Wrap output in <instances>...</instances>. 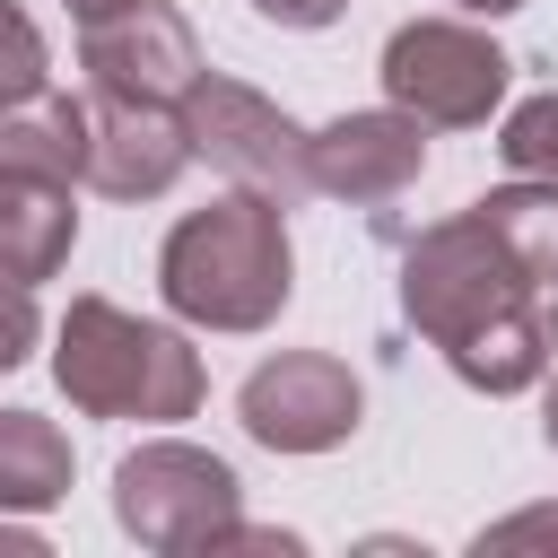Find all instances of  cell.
Returning a JSON list of instances; mask_svg holds the SVG:
<instances>
[{
    "label": "cell",
    "instance_id": "10",
    "mask_svg": "<svg viewBox=\"0 0 558 558\" xmlns=\"http://www.w3.org/2000/svg\"><path fill=\"white\" fill-rule=\"evenodd\" d=\"M183 166H192V131H183V113H166V105H122V96L96 105L87 183H96L105 201H157Z\"/></svg>",
    "mask_w": 558,
    "mask_h": 558
},
{
    "label": "cell",
    "instance_id": "14",
    "mask_svg": "<svg viewBox=\"0 0 558 558\" xmlns=\"http://www.w3.org/2000/svg\"><path fill=\"white\" fill-rule=\"evenodd\" d=\"M497 148H506V166H514V174H532V183H558V87L523 96V105L506 113Z\"/></svg>",
    "mask_w": 558,
    "mask_h": 558
},
{
    "label": "cell",
    "instance_id": "12",
    "mask_svg": "<svg viewBox=\"0 0 558 558\" xmlns=\"http://www.w3.org/2000/svg\"><path fill=\"white\" fill-rule=\"evenodd\" d=\"M78 244V209H70V183H44V174H0V262L17 288H44Z\"/></svg>",
    "mask_w": 558,
    "mask_h": 558
},
{
    "label": "cell",
    "instance_id": "20",
    "mask_svg": "<svg viewBox=\"0 0 558 558\" xmlns=\"http://www.w3.org/2000/svg\"><path fill=\"white\" fill-rule=\"evenodd\" d=\"M453 9H471V17H506V9H523V0H453Z\"/></svg>",
    "mask_w": 558,
    "mask_h": 558
},
{
    "label": "cell",
    "instance_id": "17",
    "mask_svg": "<svg viewBox=\"0 0 558 558\" xmlns=\"http://www.w3.org/2000/svg\"><path fill=\"white\" fill-rule=\"evenodd\" d=\"M26 357H35V288L9 279V349H0V366H26Z\"/></svg>",
    "mask_w": 558,
    "mask_h": 558
},
{
    "label": "cell",
    "instance_id": "9",
    "mask_svg": "<svg viewBox=\"0 0 558 558\" xmlns=\"http://www.w3.org/2000/svg\"><path fill=\"white\" fill-rule=\"evenodd\" d=\"M427 174V122L384 105V113H340L314 131V192L349 209H384Z\"/></svg>",
    "mask_w": 558,
    "mask_h": 558
},
{
    "label": "cell",
    "instance_id": "8",
    "mask_svg": "<svg viewBox=\"0 0 558 558\" xmlns=\"http://www.w3.org/2000/svg\"><path fill=\"white\" fill-rule=\"evenodd\" d=\"M357 410H366V392L331 349H279L235 392L244 436L270 445V453H331V445L357 436Z\"/></svg>",
    "mask_w": 558,
    "mask_h": 558
},
{
    "label": "cell",
    "instance_id": "1",
    "mask_svg": "<svg viewBox=\"0 0 558 558\" xmlns=\"http://www.w3.org/2000/svg\"><path fill=\"white\" fill-rule=\"evenodd\" d=\"M401 314L445 349L471 392H523L558 357L549 279L480 201L401 253Z\"/></svg>",
    "mask_w": 558,
    "mask_h": 558
},
{
    "label": "cell",
    "instance_id": "4",
    "mask_svg": "<svg viewBox=\"0 0 558 558\" xmlns=\"http://www.w3.org/2000/svg\"><path fill=\"white\" fill-rule=\"evenodd\" d=\"M113 523H122L140 549H157V558L227 549V541L244 532V480H235L218 453L157 436V445H140V453L113 462Z\"/></svg>",
    "mask_w": 558,
    "mask_h": 558
},
{
    "label": "cell",
    "instance_id": "13",
    "mask_svg": "<svg viewBox=\"0 0 558 558\" xmlns=\"http://www.w3.org/2000/svg\"><path fill=\"white\" fill-rule=\"evenodd\" d=\"M70 497V436L35 410H0V506L44 514Z\"/></svg>",
    "mask_w": 558,
    "mask_h": 558
},
{
    "label": "cell",
    "instance_id": "11",
    "mask_svg": "<svg viewBox=\"0 0 558 558\" xmlns=\"http://www.w3.org/2000/svg\"><path fill=\"white\" fill-rule=\"evenodd\" d=\"M87 148H96V113L78 96H26L0 113V174H44V183H87Z\"/></svg>",
    "mask_w": 558,
    "mask_h": 558
},
{
    "label": "cell",
    "instance_id": "6",
    "mask_svg": "<svg viewBox=\"0 0 558 558\" xmlns=\"http://www.w3.org/2000/svg\"><path fill=\"white\" fill-rule=\"evenodd\" d=\"M506 78H514V61H506L480 26H462V17H410V26H392V44H384V96H392L401 113H418L427 131H471V122H488L497 96H506Z\"/></svg>",
    "mask_w": 558,
    "mask_h": 558
},
{
    "label": "cell",
    "instance_id": "7",
    "mask_svg": "<svg viewBox=\"0 0 558 558\" xmlns=\"http://www.w3.org/2000/svg\"><path fill=\"white\" fill-rule=\"evenodd\" d=\"M78 70L96 78V96H122V105H183L201 87V35L174 0H122L105 17H78Z\"/></svg>",
    "mask_w": 558,
    "mask_h": 558
},
{
    "label": "cell",
    "instance_id": "5",
    "mask_svg": "<svg viewBox=\"0 0 558 558\" xmlns=\"http://www.w3.org/2000/svg\"><path fill=\"white\" fill-rule=\"evenodd\" d=\"M174 113H183V131H192V157H209L227 183L270 192V201H305V192H314V131H296L262 87L201 70V87H192Z\"/></svg>",
    "mask_w": 558,
    "mask_h": 558
},
{
    "label": "cell",
    "instance_id": "2",
    "mask_svg": "<svg viewBox=\"0 0 558 558\" xmlns=\"http://www.w3.org/2000/svg\"><path fill=\"white\" fill-rule=\"evenodd\" d=\"M288 288H296L288 201H270V192L235 183L209 209H183L174 235L157 244V296L201 331H262V323H279Z\"/></svg>",
    "mask_w": 558,
    "mask_h": 558
},
{
    "label": "cell",
    "instance_id": "21",
    "mask_svg": "<svg viewBox=\"0 0 558 558\" xmlns=\"http://www.w3.org/2000/svg\"><path fill=\"white\" fill-rule=\"evenodd\" d=\"M105 9H122V0H70V17H105Z\"/></svg>",
    "mask_w": 558,
    "mask_h": 558
},
{
    "label": "cell",
    "instance_id": "15",
    "mask_svg": "<svg viewBox=\"0 0 558 558\" xmlns=\"http://www.w3.org/2000/svg\"><path fill=\"white\" fill-rule=\"evenodd\" d=\"M471 549H480V558H514V549H558V506H523V514L488 523V532H480Z\"/></svg>",
    "mask_w": 558,
    "mask_h": 558
},
{
    "label": "cell",
    "instance_id": "22",
    "mask_svg": "<svg viewBox=\"0 0 558 558\" xmlns=\"http://www.w3.org/2000/svg\"><path fill=\"white\" fill-rule=\"evenodd\" d=\"M549 323H558V288H549Z\"/></svg>",
    "mask_w": 558,
    "mask_h": 558
},
{
    "label": "cell",
    "instance_id": "3",
    "mask_svg": "<svg viewBox=\"0 0 558 558\" xmlns=\"http://www.w3.org/2000/svg\"><path fill=\"white\" fill-rule=\"evenodd\" d=\"M52 384L70 392V410L87 418H192L209 375L201 349L166 323L122 314L113 296H70L61 331H52Z\"/></svg>",
    "mask_w": 558,
    "mask_h": 558
},
{
    "label": "cell",
    "instance_id": "18",
    "mask_svg": "<svg viewBox=\"0 0 558 558\" xmlns=\"http://www.w3.org/2000/svg\"><path fill=\"white\" fill-rule=\"evenodd\" d=\"M253 9H262L270 26H296V35H314V26H331L349 0H253Z\"/></svg>",
    "mask_w": 558,
    "mask_h": 558
},
{
    "label": "cell",
    "instance_id": "19",
    "mask_svg": "<svg viewBox=\"0 0 558 558\" xmlns=\"http://www.w3.org/2000/svg\"><path fill=\"white\" fill-rule=\"evenodd\" d=\"M541 436H549V453H558V375H549V401H541Z\"/></svg>",
    "mask_w": 558,
    "mask_h": 558
},
{
    "label": "cell",
    "instance_id": "16",
    "mask_svg": "<svg viewBox=\"0 0 558 558\" xmlns=\"http://www.w3.org/2000/svg\"><path fill=\"white\" fill-rule=\"evenodd\" d=\"M26 96H44V35L26 9H9V105H26Z\"/></svg>",
    "mask_w": 558,
    "mask_h": 558
}]
</instances>
